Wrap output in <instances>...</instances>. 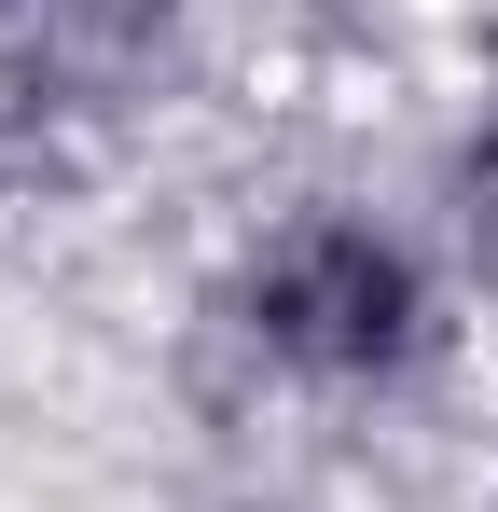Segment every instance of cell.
I'll return each mask as SVG.
<instances>
[{"instance_id":"cell-1","label":"cell","mask_w":498,"mask_h":512,"mask_svg":"<svg viewBox=\"0 0 498 512\" xmlns=\"http://www.w3.org/2000/svg\"><path fill=\"white\" fill-rule=\"evenodd\" d=\"M194 319L249 388L360 416V402L429 388L471 305H457V263H443L429 222L374 208V194H291V208L236 222V250L208 263Z\"/></svg>"},{"instance_id":"cell-3","label":"cell","mask_w":498,"mask_h":512,"mask_svg":"<svg viewBox=\"0 0 498 512\" xmlns=\"http://www.w3.org/2000/svg\"><path fill=\"white\" fill-rule=\"evenodd\" d=\"M429 236H443V263H457V305H471V319H498V111H471V125L443 139Z\"/></svg>"},{"instance_id":"cell-2","label":"cell","mask_w":498,"mask_h":512,"mask_svg":"<svg viewBox=\"0 0 498 512\" xmlns=\"http://www.w3.org/2000/svg\"><path fill=\"white\" fill-rule=\"evenodd\" d=\"M208 0H0V97L28 125H97L194 56Z\"/></svg>"}]
</instances>
